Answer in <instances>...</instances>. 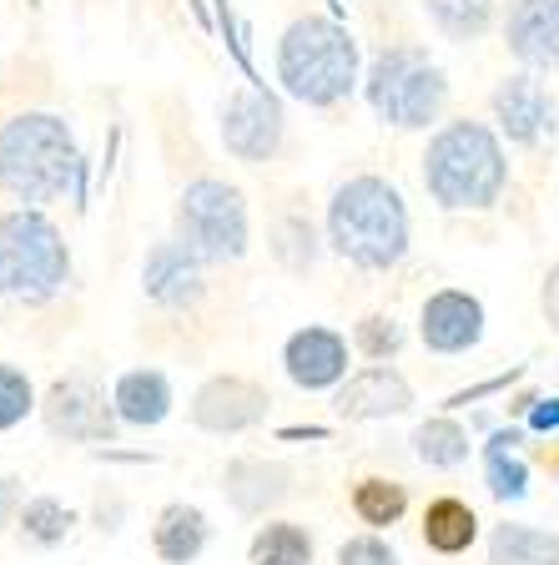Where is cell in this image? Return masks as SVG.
Instances as JSON below:
<instances>
[{"label":"cell","instance_id":"19","mask_svg":"<svg viewBox=\"0 0 559 565\" xmlns=\"http://www.w3.org/2000/svg\"><path fill=\"white\" fill-rule=\"evenodd\" d=\"M207 515L197 505H166L152 525V551L162 565H192L202 551H207Z\"/></svg>","mask_w":559,"mask_h":565},{"label":"cell","instance_id":"27","mask_svg":"<svg viewBox=\"0 0 559 565\" xmlns=\"http://www.w3.org/2000/svg\"><path fill=\"white\" fill-rule=\"evenodd\" d=\"M353 349L363 359H373V364H388V359L404 353V323L394 313H363L353 323Z\"/></svg>","mask_w":559,"mask_h":565},{"label":"cell","instance_id":"10","mask_svg":"<svg viewBox=\"0 0 559 565\" xmlns=\"http://www.w3.org/2000/svg\"><path fill=\"white\" fill-rule=\"evenodd\" d=\"M222 147L247 167L278 157V147H282L278 96L262 92V86H243V92L227 96V102H222Z\"/></svg>","mask_w":559,"mask_h":565},{"label":"cell","instance_id":"8","mask_svg":"<svg viewBox=\"0 0 559 565\" xmlns=\"http://www.w3.org/2000/svg\"><path fill=\"white\" fill-rule=\"evenodd\" d=\"M490 117L509 147H539L559 127V102L539 82V71H509L490 96Z\"/></svg>","mask_w":559,"mask_h":565},{"label":"cell","instance_id":"30","mask_svg":"<svg viewBox=\"0 0 559 565\" xmlns=\"http://www.w3.org/2000/svg\"><path fill=\"white\" fill-rule=\"evenodd\" d=\"M35 409V388L31 379L21 374L15 364H0V429H15V424H25Z\"/></svg>","mask_w":559,"mask_h":565},{"label":"cell","instance_id":"6","mask_svg":"<svg viewBox=\"0 0 559 565\" xmlns=\"http://www.w3.org/2000/svg\"><path fill=\"white\" fill-rule=\"evenodd\" d=\"M71 278V247L41 207L0 212V298L46 303Z\"/></svg>","mask_w":559,"mask_h":565},{"label":"cell","instance_id":"29","mask_svg":"<svg viewBox=\"0 0 559 565\" xmlns=\"http://www.w3.org/2000/svg\"><path fill=\"white\" fill-rule=\"evenodd\" d=\"M484 484H490L494 500L514 505V500L529 494V465L514 455V449H490V455H484Z\"/></svg>","mask_w":559,"mask_h":565},{"label":"cell","instance_id":"20","mask_svg":"<svg viewBox=\"0 0 559 565\" xmlns=\"http://www.w3.org/2000/svg\"><path fill=\"white\" fill-rule=\"evenodd\" d=\"M490 565H559V535L545 525H519L504 520L490 530Z\"/></svg>","mask_w":559,"mask_h":565},{"label":"cell","instance_id":"35","mask_svg":"<svg viewBox=\"0 0 559 565\" xmlns=\"http://www.w3.org/2000/svg\"><path fill=\"white\" fill-rule=\"evenodd\" d=\"M514 374H499V379H490V384H479V388H464V394H454L449 399V409H464V404H474V399H484V394H494V388H504Z\"/></svg>","mask_w":559,"mask_h":565},{"label":"cell","instance_id":"5","mask_svg":"<svg viewBox=\"0 0 559 565\" xmlns=\"http://www.w3.org/2000/svg\"><path fill=\"white\" fill-rule=\"evenodd\" d=\"M363 96L384 127L423 131L449 106V76L423 46H388L363 71Z\"/></svg>","mask_w":559,"mask_h":565},{"label":"cell","instance_id":"24","mask_svg":"<svg viewBox=\"0 0 559 565\" xmlns=\"http://www.w3.org/2000/svg\"><path fill=\"white\" fill-rule=\"evenodd\" d=\"M247 565H313V535L298 520H272L252 535Z\"/></svg>","mask_w":559,"mask_h":565},{"label":"cell","instance_id":"32","mask_svg":"<svg viewBox=\"0 0 559 565\" xmlns=\"http://www.w3.org/2000/svg\"><path fill=\"white\" fill-rule=\"evenodd\" d=\"M525 429L529 435H555L559 429V399L549 394V399H535V409L525 414Z\"/></svg>","mask_w":559,"mask_h":565},{"label":"cell","instance_id":"28","mask_svg":"<svg viewBox=\"0 0 559 565\" xmlns=\"http://www.w3.org/2000/svg\"><path fill=\"white\" fill-rule=\"evenodd\" d=\"M272 258L282 263L288 273H308L318 263V233L308 217H282L272 227Z\"/></svg>","mask_w":559,"mask_h":565},{"label":"cell","instance_id":"1","mask_svg":"<svg viewBox=\"0 0 559 565\" xmlns=\"http://www.w3.org/2000/svg\"><path fill=\"white\" fill-rule=\"evenodd\" d=\"M423 188L443 212H490L509 188V152L490 121L454 117L423 147Z\"/></svg>","mask_w":559,"mask_h":565},{"label":"cell","instance_id":"31","mask_svg":"<svg viewBox=\"0 0 559 565\" xmlns=\"http://www.w3.org/2000/svg\"><path fill=\"white\" fill-rule=\"evenodd\" d=\"M338 565H398V551L378 530H368V535H348L338 545Z\"/></svg>","mask_w":559,"mask_h":565},{"label":"cell","instance_id":"21","mask_svg":"<svg viewBox=\"0 0 559 565\" xmlns=\"http://www.w3.org/2000/svg\"><path fill=\"white\" fill-rule=\"evenodd\" d=\"M474 541H479V515L469 500H459V494L429 500V510H423V545H429V551L464 555Z\"/></svg>","mask_w":559,"mask_h":565},{"label":"cell","instance_id":"3","mask_svg":"<svg viewBox=\"0 0 559 565\" xmlns=\"http://www.w3.org/2000/svg\"><path fill=\"white\" fill-rule=\"evenodd\" d=\"M76 137L71 121L56 111H21V117L0 121V188L11 192L21 207H46L66 198L76 182Z\"/></svg>","mask_w":559,"mask_h":565},{"label":"cell","instance_id":"11","mask_svg":"<svg viewBox=\"0 0 559 565\" xmlns=\"http://www.w3.org/2000/svg\"><path fill=\"white\" fill-rule=\"evenodd\" d=\"M268 419V388L243 374H217L192 394V424L207 435H243Z\"/></svg>","mask_w":559,"mask_h":565},{"label":"cell","instance_id":"7","mask_svg":"<svg viewBox=\"0 0 559 565\" xmlns=\"http://www.w3.org/2000/svg\"><path fill=\"white\" fill-rule=\"evenodd\" d=\"M176 237L207 263L247 258L252 223H247L243 192H237L233 182H222V177H197V182H186V192L176 198Z\"/></svg>","mask_w":559,"mask_h":565},{"label":"cell","instance_id":"16","mask_svg":"<svg viewBox=\"0 0 559 565\" xmlns=\"http://www.w3.org/2000/svg\"><path fill=\"white\" fill-rule=\"evenodd\" d=\"M333 409L338 419H398V414L413 409V388L398 374L394 364H373L348 374L338 388H333Z\"/></svg>","mask_w":559,"mask_h":565},{"label":"cell","instance_id":"9","mask_svg":"<svg viewBox=\"0 0 559 565\" xmlns=\"http://www.w3.org/2000/svg\"><path fill=\"white\" fill-rule=\"evenodd\" d=\"M41 419L56 439H71V445H111L117 435V404H106V394L92 384V379L71 374L56 379L51 394L41 399Z\"/></svg>","mask_w":559,"mask_h":565},{"label":"cell","instance_id":"14","mask_svg":"<svg viewBox=\"0 0 559 565\" xmlns=\"http://www.w3.org/2000/svg\"><path fill=\"white\" fill-rule=\"evenodd\" d=\"M282 369L298 388L308 394H323V388H338L348 379V339L338 329H323V323H308L282 343Z\"/></svg>","mask_w":559,"mask_h":565},{"label":"cell","instance_id":"2","mask_svg":"<svg viewBox=\"0 0 559 565\" xmlns=\"http://www.w3.org/2000/svg\"><path fill=\"white\" fill-rule=\"evenodd\" d=\"M408 207L388 177H348L327 198V247L363 273H388L408 258Z\"/></svg>","mask_w":559,"mask_h":565},{"label":"cell","instance_id":"4","mask_svg":"<svg viewBox=\"0 0 559 565\" xmlns=\"http://www.w3.org/2000/svg\"><path fill=\"white\" fill-rule=\"evenodd\" d=\"M278 82L303 106H338L363 82L358 41L327 15L292 21L278 41Z\"/></svg>","mask_w":559,"mask_h":565},{"label":"cell","instance_id":"33","mask_svg":"<svg viewBox=\"0 0 559 565\" xmlns=\"http://www.w3.org/2000/svg\"><path fill=\"white\" fill-rule=\"evenodd\" d=\"M539 313H545V323L559 333V258H555V268L545 273V288H539Z\"/></svg>","mask_w":559,"mask_h":565},{"label":"cell","instance_id":"13","mask_svg":"<svg viewBox=\"0 0 559 565\" xmlns=\"http://www.w3.org/2000/svg\"><path fill=\"white\" fill-rule=\"evenodd\" d=\"M141 288L157 308H172V313L197 308L202 294H207V258H197L182 237H166L141 263Z\"/></svg>","mask_w":559,"mask_h":565},{"label":"cell","instance_id":"15","mask_svg":"<svg viewBox=\"0 0 559 565\" xmlns=\"http://www.w3.org/2000/svg\"><path fill=\"white\" fill-rule=\"evenodd\" d=\"M499 31L525 71H559V0H509Z\"/></svg>","mask_w":559,"mask_h":565},{"label":"cell","instance_id":"23","mask_svg":"<svg viewBox=\"0 0 559 565\" xmlns=\"http://www.w3.org/2000/svg\"><path fill=\"white\" fill-rule=\"evenodd\" d=\"M413 455H419V465H429V470H459L469 459V429L459 419H449V414H433V419H423L419 429H413Z\"/></svg>","mask_w":559,"mask_h":565},{"label":"cell","instance_id":"12","mask_svg":"<svg viewBox=\"0 0 559 565\" xmlns=\"http://www.w3.org/2000/svg\"><path fill=\"white\" fill-rule=\"evenodd\" d=\"M484 323H490L484 303H479L474 294H464V288H439V294H429V298H423V308H419V339H423V349L443 353V359L479 349Z\"/></svg>","mask_w":559,"mask_h":565},{"label":"cell","instance_id":"17","mask_svg":"<svg viewBox=\"0 0 559 565\" xmlns=\"http://www.w3.org/2000/svg\"><path fill=\"white\" fill-rule=\"evenodd\" d=\"M222 494L243 515H268L292 494V470L278 459H233L222 475Z\"/></svg>","mask_w":559,"mask_h":565},{"label":"cell","instance_id":"25","mask_svg":"<svg viewBox=\"0 0 559 565\" xmlns=\"http://www.w3.org/2000/svg\"><path fill=\"white\" fill-rule=\"evenodd\" d=\"M404 510H408V490L398 480H388V475H368V480L353 484V515H358L368 530L398 525Z\"/></svg>","mask_w":559,"mask_h":565},{"label":"cell","instance_id":"22","mask_svg":"<svg viewBox=\"0 0 559 565\" xmlns=\"http://www.w3.org/2000/svg\"><path fill=\"white\" fill-rule=\"evenodd\" d=\"M429 25L443 35V41H479V35H490L494 25V11H499V0H419Z\"/></svg>","mask_w":559,"mask_h":565},{"label":"cell","instance_id":"18","mask_svg":"<svg viewBox=\"0 0 559 565\" xmlns=\"http://www.w3.org/2000/svg\"><path fill=\"white\" fill-rule=\"evenodd\" d=\"M111 404H117V419L131 429H157V424L172 414V379L162 369H127L111 388Z\"/></svg>","mask_w":559,"mask_h":565},{"label":"cell","instance_id":"34","mask_svg":"<svg viewBox=\"0 0 559 565\" xmlns=\"http://www.w3.org/2000/svg\"><path fill=\"white\" fill-rule=\"evenodd\" d=\"M11 515H21V480H15V475H0V525Z\"/></svg>","mask_w":559,"mask_h":565},{"label":"cell","instance_id":"26","mask_svg":"<svg viewBox=\"0 0 559 565\" xmlns=\"http://www.w3.org/2000/svg\"><path fill=\"white\" fill-rule=\"evenodd\" d=\"M15 525H21L25 545H61L71 535V525H76V510L61 505V500H51V494H35V500L21 505Z\"/></svg>","mask_w":559,"mask_h":565}]
</instances>
